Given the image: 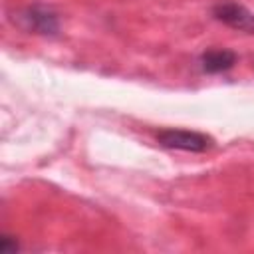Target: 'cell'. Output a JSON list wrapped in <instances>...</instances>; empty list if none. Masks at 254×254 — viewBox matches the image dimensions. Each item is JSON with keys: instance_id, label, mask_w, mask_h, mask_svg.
I'll return each instance as SVG.
<instances>
[{"instance_id": "6da1fadb", "label": "cell", "mask_w": 254, "mask_h": 254, "mask_svg": "<svg viewBox=\"0 0 254 254\" xmlns=\"http://www.w3.org/2000/svg\"><path fill=\"white\" fill-rule=\"evenodd\" d=\"M10 20L22 30L38 36H58L62 28L58 12L44 2H34L20 10H14Z\"/></svg>"}, {"instance_id": "7a4b0ae2", "label": "cell", "mask_w": 254, "mask_h": 254, "mask_svg": "<svg viewBox=\"0 0 254 254\" xmlns=\"http://www.w3.org/2000/svg\"><path fill=\"white\" fill-rule=\"evenodd\" d=\"M157 141L165 149L187 153H204L214 147V139L210 135L189 129H163L157 133Z\"/></svg>"}, {"instance_id": "3957f363", "label": "cell", "mask_w": 254, "mask_h": 254, "mask_svg": "<svg viewBox=\"0 0 254 254\" xmlns=\"http://www.w3.org/2000/svg\"><path fill=\"white\" fill-rule=\"evenodd\" d=\"M210 12L212 18L218 20L220 24L244 34H254V12L244 4L236 0H218Z\"/></svg>"}, {"instance_id": "277c9868", "label": "cell", "mask_w": 254, "mask_h": 254, "mask_svg": "<svg viewBox=\"0 0 254 254\" xmlns=\"http://www.w3.org/2000/svg\"><path fill=\"white\" fill-rule=\"evenodd\" d=\"M236 62H238V56L232 50H224V48L206 50L198 58L200 69L204 73H222V71H228V69L234 67Z\"/></svg>"}, {"instance_id": "5b68a950", "label": "cell", "mask_w": 254, "mask_h": 254, "mask_svg": "<svg viewBox=\"0 0 254 254\" xmlns=\"http://www.w3.org/2000/svg\"><path fill=\"white\" fill-rule=\"evenodd\" d=\"M18 250H20V244L14 236H8V234L0 236V252L2 254H16Z\"/></svg>"}]
</instances>
